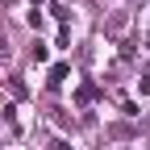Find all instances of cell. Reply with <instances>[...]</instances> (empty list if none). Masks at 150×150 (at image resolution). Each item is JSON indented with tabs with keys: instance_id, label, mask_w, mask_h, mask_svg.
<instances>
[{
	"instance_id": "6da1fadb",
	"label": "cell",
	"mask_w": 150,
	"mask_h": 150,
	"mask_svg": "<svg viewBox=\"0 0 150 150\" xmlns=\"http://www.w3.org/2000/svg\"><path fill=\"white\" fill-rule=\"evenodd\" d=\"M67 75H71V67H67V63H54V67H50V79H46V83H50V88H63V83H67Z\"/></svg>"
},
{
	"instance_id": "7a4b0ae2",
	"label": "cell",
	"mask_w": 150,
	"mask_h": 150,
	"mask_svg": "<svg viewBox=\"0 0 150 150\" xmlns=\"http://www.w3.org/2000/svg\"><path fill=\"white\" fill-rule=\"evenodd\" d=\"M75 100H79V104L96 100V83H79V92H75Z\"/></svg>"
},
{
	"instance_id": "3957f363",
	"label": "cell",
	"mask_w": 150,
	"mask_h": 150,
	"mask_svg": "<svg viewBox=\"0 0 150 150\" xmlns=\"http://www.w3.org/2000/svg\"><path fill=\"white\" fill-rule=\"evenodd\" d=\"M46 59H50V50H46L42 42H38V46H33V63H46Z\"/></svg>"
},
{
	"instance_id": "277c9868",
	"label": "cell",
	"mask_w": 150,
	"mask_h": 150,
	"mask_svg": "<svg viewBox=\"0 0 150 150\" xmlns=\"http://www.w3.org/2000/svg\"><path fill=\"white\" fill-rule=\"evenodd\" d=\"M54 150H71V142H63V138H59V142H54Z\"/></svg>"
}]
</instances>
